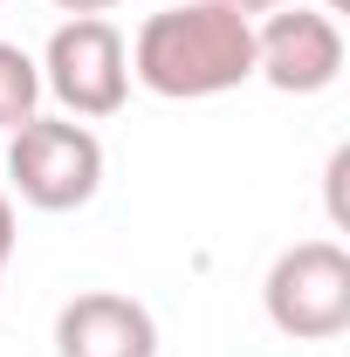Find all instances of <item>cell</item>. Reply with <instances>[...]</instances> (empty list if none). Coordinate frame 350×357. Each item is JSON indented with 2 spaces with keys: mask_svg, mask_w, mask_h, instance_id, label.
Wrapping results in <instances>:
<instances>
[{
  "mask_svg": "<svg viewBox=\"0 0 350 357\" xmlns=\"http://www.w3.org/2000/svg\"><path fill=\"white\" fill-rule=\"evenodd\" d=\"M254 76V21L227 14L213 0H178L144 14L131 35V83L165 103H206Z\"/></svg>",
  "mask_w": 350,
  "mask_h": 357,
  "instance_id": "obj_1",
  "label": "cell"
},
{
  "mask_svg": "<svg viewBox=\"0 0 350 357\" xmlns=\"http://www.w3.org/2000/svg\"><path fill=\"white\" fill-rule=\"evenodd\" d=\"M103 185V137L76 117H28L7 131V199L35 213H76Z\"/></svg>",
  "mask_w": 350,
  "mask_h": 357,
  "instance_id": "obj_2",
  "label": "cell"
},
{
  "mask_svg": "<svg viewBox=\"0 0 350 357\" xmlns=\"http://www.w3.org/2000/svg\"><path fill=\"white\" fill-rule=\"evenodd\" d=\"M42 96L62 103V117H117L131 103V42L110 14H69L42 48Z\"/></svg>",
  "mask_w": 350,
  "mask_h": 357,
  "instance_id": "obj_3",
  "label": "cell"
},
{
  "mask_svg": "<svg viewBox=\"0 0 350 357\" xmlns=\"http://www.w3.org/2000/svg\"><path fill=\"white\" fill-rule=\"evenodd\" d=\"M261 310L289 344H330L350 330V255L337 241L282 248L261 282Z\"/></svg>",
  "mask_w": 350,
  "mask_h": 357,
  "instance_id": "obj_4",
  "label": "cell"
},
{
  "mask_svg": "<svg viewBox=\"0 0 350 357\" xmlns=\"http://www.w3.org/2000/svg\"><path fill=\"white\" fill-rule=\"evenodd\" d=\"M254 76L282 96H323L344 76V28L323 7H275L254 28Z\"/></svg>",
  "mask_w": 350,
  "mask_h": 357,
  "instance_id": "obj_5",
  "label": "cell"
},
{
  "mask_svg": "<svg viewBox=\"0 0 350 357\" xmlns=\"http://www.w3.org/2000/svg\"><path fill=\"white\" fill-rule=\"evenodd\" d=\"M55 357H158V323L124 289H83L55 310Z\"/></svg>",
  "mask_w": 350,
  "mask_h": 357,
  "instance_id": "obj_6",
  "label": "cell"
},
{
  "mask_svg": "<svg viewBox=\"0 0 350 357\" xmlns=\"http://www.w3.org/2000/svg\"><path fill=\"white\" fill-rule=\"evenodd\" d=\"M42 110V69L21 42H0V131H21Z\"/></svg>",
  "mask_w": 350,
  "mask_h": 357,
  "instance_id": "obj_7",
  "label": "cell"
},
{
  "mask_svg": "<svg viewBox=\"0 0 350 357\" xmlns=\"http://www.w3.org/2000/svg\"><path fill=\"white\" fill-rule=\"evenodd\" d=\"M14 248H21V220H14V199L0 192V289H7V268H14Z\"/></svg>",
  "mask_w": 350,
  "mask_h": 357,
  "instance_id": "obj_8",
  "label": "cell"
},
{
  "mask_svg": "<svg viewBox=\"0 0 350 357\" xmlns=\"http://www.w3.org/2000/svg\"><path fill=\"white\" fill-rule=\"evenodd\" d=\"M48 7H62V14H110V7H124V0H48Z\"/></svg>",
  "mask_w": 350,
  "mask_h": 357,
  "instance_id": "obj_9",
  "label": "cell"
},
{
  "mask_svg": "<svg viewBox=\"0 0 350 357\" xmlns=\"http://www.w3.org/2000/svg\"><path fill=\"white\" fill-rule=\"evenodd\" d=\"M213 7H227V14H248V21H254V14H275L282 0H213Z\"/></svg>",
  "mask_w": 350,
  "mask_h": 357,
  "instance_id": "obj_10",
  "label": "cell"
},
{
  "mask_svg": "<svg viewBox=\"0 0 350 357\" xmlns=\"http://www.w3.org/2000/svg\"><path fill=\"white\" fill-rule=\"evenodd\" d=\"M344 7H350V0H323V14H344Z\"/></svg>",
  "mask_w": 350,
  "mask_h": 357,
  "instance_id": "obj_11",
  "label": "cell"
}]
</instances>
